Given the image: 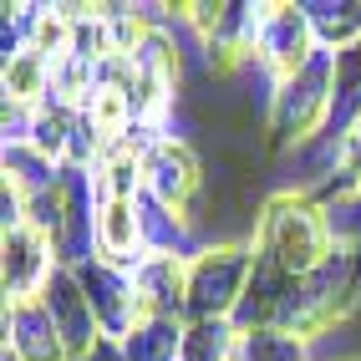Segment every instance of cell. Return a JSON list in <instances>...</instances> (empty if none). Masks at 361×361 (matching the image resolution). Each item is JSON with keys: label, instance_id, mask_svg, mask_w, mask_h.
Wrapping results in <instances>:
<instances>
[{"label": "cell", "instance_id": "5b68a950", "mask_svg": "<svg viewBox=\"0 0 361 361\" xmlns=\"http://www.w3.org/2000/svg\"><path fill=\"white\" fill-rule=\"evenodd\" d=\"M77 280H82V290L92 300V316H97L107 341H128V331L148 316V310H142V295H137V280L128 270H117V264H107L102 255L77 264Z\"/></svg>", "mask_w": 361, "mask_h": 361}, {"label": "cell", "instance_id": "277c9868", "mask_svg": "<svg viewBox=\"0 0 361 361\" xmlns=\"http://www.w3.org/2000/svg\"><path fill=\"white\" fill-rule=\"evenodd\" d=\"M204 188H209V173H204V158L188 148L183 137H163L142 153V194L158 199L163 209L183 214V219H199L204 209ZM199 229V224H194Z\"/></svg>", "mask_w": 361, "mask_h": 361}, {"label": "cell", "instance_id": "44dd1931", "mask_svg": "<svg viewBox=\"0 0 361 361\" xmlns=\"http://www.w3.org/2000/svg\"><path fill=\"white\" fill-rule=\"evenodd\" d=\"M87 361H123V346H117V341H107V336H102V341H97V351H92Z\"/></svg>", "mask_w": 361, "mask_h": 361}, {"label": "cell", "instance_id": "7402d4cb", "mask_svg": "<svg viewBox=\"0 0 361 361\" xmlns=\"http://www.w3.org/2000/svg\"><path fill=\"white\" fill-rule=\"evenodd\" d=\"M0 361H20V356H16V351H11V346H6V351H0Z\"/></svg>", "mask_w": 361, "mask_h": 361}, {"label": "cell", "instance_id": "3957f363", "mask_svg": "<svg viewBox=\"0 0 361 361\" xmlns=\"http://www.w3.org/2000/svg\"><path fill=\"white\" fill-rule=\"evenodd\" d=\"M259 245H204L188 259V310L183 321H234L250 290Z\"/></svg>", "mask_w": 361, "mask_h": 361}, {"label": "cell", "instance_id": "5bb4252c", "mask_svg": "<svg viewBox=\"0 0 361 361\" xmlns=\"http://www.w3.org/2000/svg\"><path fill=\"white\" fill-rule=\"evenodd\" d=\"M51 61H46L41 51H16L6 61V102L11 107H41L46 97H51Z\"/></svg>", "mask_w": 361, "mask_h": 361}, {"label": "cell", "instance_id": "e0dca14e", "mask_svg": "<svg viewBox=\"0 0 361 361\" xmlns=\"http://www.w3.org/2000/svg\"><path fill=\"white\" fill-rule=\"evenodd\" d=\"M71 16V51L66 56H77L87 66H102L117 56V46H112V26H107V11H87V6H66Z\"/></svg>", "mask_w": 361, "mask_h": 361}, {"label": "cell", "instance_id": "2e32d148", "mask_svg": "<svg viewBox=\"0 0 361 361\" xmlns=\"http://www.w3.org/2000/svg\"><path fill=\"white\" fill-rule=\"evenodd\" d=\"M61 168L46 163L31 142H6V188H16L20 199H36L46 194V188H56Z\"/></svg>", "mask_w": 361, "mask_h": 361}, {"label": "cell", "instance_id": "4fadbf2b", "mask_svg": "<svg viewBox=\"0 0 361 361\" xmlns=\"http://www.w3.org/2000/svg\"><path fill=\"white\" fill-rule=\"evenodd\" d=\"M183 326L178 316H142L123 346V361H183Z\"/></svg>", "mask_w": 361, "mask_h": 361}, {"label": "cell", "instance_id": "8fae6325", "mask_svg": "<svg viewBox=\"0 0 361 361\" xmlns=\"http://www.w3.org/2000/svg\"><path fill=\"white\" fill-rule=\"evenodd\" d=\"M137 295L148 316H178L188 310V259L183 255H148L137 264Z\"/></svg>", "mask_w": 361, "mask_h": 361}, {"label": "cell", "instance_id": "6da1fadb", "mask_svg": "<svg viewBox=\"0 0 361 361\" xmlns=\"http://www.w3.org/2000/svg\"><path fill=\"white\" fill-rule=\"evenodd\" d=\"M259 250L270 255L290 280L310 275V270L326 264L331 250H336V234H331L326 209L310 199V194H275L270 204H264Z\"/></svg>", "mask_w": 361, "mask_h": 361}, {"label": "cell", "instance_id": "52a82bcc", "mask_svg": "<svg viewBox=\"0 0 361 361\" xmlns=\"http://www.w3.org/2000/svg\"><path fill=\"white\" fill-rule=\"evenodd\" d=\"M321 51L316 26H310L305 6H270V20H264V36H259V51L255 61L270 71V82H285Z\"/></svg>", "mask_w": 361, "mask_h": 361}, {"label": "cell", "instance_id": "30bf717a", "mask_svg": "<svg viewBox=\"0 0 361 361\" xmlns=\"http://www.w3.org/2000/svg\"><path fill=\"white\" fill-rule=\"evenodd\" d=\"M97 255L117 270L137 275V264L148 259L142 245V219H137V199H107L97 214Z\"/></svg>", "mask_w": 361, "mask_h": 361}, {"label": "cell", "instance_id": "9c48e42d", "mask_svg": "<svg viewBox=\"0 0 361 361\" xmlns=\"http://www.w3.org/2000/svg\"><path fill=\"white\" fill-rule=\"evenodd\" d=\"M6 346H11L20 361H71V351H66V341H61L51 310L41 305V295L6 305Z\"/></svg>", "mask_w": 361, "mask_h": 361}, {"label": "cell", "instance_id": "9a60e30c", "mask_svg": "<svg viewBox=\"0 0 361 361\" xmlns=\"http://www.w3.org/2000/svg\"><path fill=\"white\" fill-rule=\"evenodd\" d=\"M305 16L316 26L321 51H341V46L361 41V0H310Z\"/></svg>", "mask_w": 361, "mask_h": 361}, {"label": "cell", "instance_id": "ba28073f", "mask_svg": "<svg viewBox=\"0 0 361 361\" xmlns=\"http://www.w3.org/2000/svg\"><path fill=\"white\" fill-rule=\"evenodd\" d=\"M41 305L51 310V321L61 331L71 361H87L92 351H97L102 326H97V316H92V300H87V290H82V280H77L71 264H56V275L46 280V290H41Z\"/></svg>", "mask_w": 361, "mask_h": 361}, {"label": "cell", "instance_id": "603a6c76", "mask_svg": "<svg viewBox=\"0 0 361 361\" xmlns=\"http://www.w3.org/2000/svg\"><path fill=\"white\" fill-rule=\"evenodd\" d=\"M351 361H361V356H351Z\"/></svg>", "mask_w": 361, "mask_h": 361}, {"label": "cell", "instance_id": "ffe728a7", "mask_svg": "<svg viewBox=\"0 0 361 361\" xmlns=\"http://www.w3.org/2000/svg\"><path fill=\"white\" fill-rule=\"evenodd\" d=\"M341 178L361 188V128L346 137V158H341Z\"/></svg>", "mask_w": 361, "mask_h": 361}, {"label": "cell", "instance_id": "d6986e66", "mask_svg": "<svg viewBox=\"0 0 361 361\" xmlns=\"http://www.w3.org/2000/svg\"><path fill=\"white\" fill-rule=\"evenodd\" d=\"M239 326L234 321H188L183 326V361H234Z\"/></svg>", "mask_w": 361, "mask_h": 361}, {"label": "cell", "instance_id": "8992f818", "mask_svg": "<svg viewBox=\"0 0 361 361\" xmlns=\"http://www.w3.org/2000/svg\"><path fill=\"white\" fill-rule=\"evenodd\" d=\"M56 245L41 229L20 224L0 239V280H6V305L16 300H36L46 290V280L56 275Z\"/></svg>", "mask_w": 361, "mask_h": 361}, {"label": "cell", "instance_id": "ac0fdd59", "mask_svg": "<svg viewBox=\"0 0 361 361\" xmlns=\"http://www.w3.org/2000/svg\"><path fill=\"white\" fill-rule=\"evenodd\" d=\"M234 361H316V356H310L305 336H290L280 326H255V331H239Z\"/></svg>", "mask_w": 361, "mask_h": 361}, {"label": "cell", "instance_id": "7a4b0ae2", "mask_svg": "<svg viewBox=\"0 0 361 361\" xmlns=\"http://www.w3.org/2000/svg\"><path fill=\"white\" fill-rule=\"evenodd\" d=\"M331 51H316L295 77H285L270 87V117H264V133H270L275 148H300L310 142L326 117H331Z\"/></svg>", "mask_w": 361, "mask_h": 361}, {"label": "cell", "instance_id": "7c38bea8", "mask_svg": "<svg viewBox=\"0 0 361 361\" xmlns=\"http://www.w3.org/2000/svg\"><path fill=\"white\" fill-rule=\"evenodd\" d=\"M331 56H336V66H331V117H326L321 133L351 137L361 128V41L341 46Z\"/></svg>", "mask_w": 361, "mask_h": 361}]
</instances>
